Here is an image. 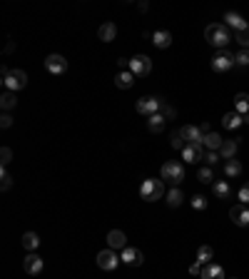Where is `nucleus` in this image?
<instances>
[{
    "label": "nucleus",
    "instance_id": "obj_5",
    "mask_svg": "<svg viewBox=\"0 0 249 279\" xmlns=\"http://www.w3.org/2000/svg\"><path fill=\"white\" fill-rule=\"evenodd\" d=\"M237 63H234V53H229V50H219V53H214V58H212V70L214 73H227V70H232Z\"/></svg>",
    "mask_w": 249,
    "mask_h": 279
},
{
    "label": "nucleus",
    "instance_id": "obj_37",
    "mask_svg": "<svg viewBox=\"0 0 249 279\" xmlns=\"http://www.w3.org/2000/svg\"><path fill=\"white\" fill-rule=\"evenodd\" d=\"M192 207L199 209V212H204V209H207V197H204V194H194V197H192Z\"/></svg>",
    "mask_w": 249,
    "mask_h": 279
},
{
    "label": "nucleus",
    "instance_id": "obj_26",
    "mask_svg": "<svg viewBox=\"0 0 249 279\" xmlns=\"http://www.w3.org/2000/svg\"><path fill=\"white\" fill-rule=\"evenodd\" d=\"M234 110H237L239 115H247V112H249V95H247V93L234 95Z\"/></svg>",
    "mask_w": 249,
    "mask_h": 279
},
{
    "label": "nucleus",
    "instance_id": "obj_13",
    "mask_svg": "<svg viewBox=\"0 0 249 279\" xmlns=\"http://www.w3.org/2000/svg\"><path fill=\"white\" fill-rule=\"evenodd\" d=\"M182 160L189 162V165L202 162V160H204V150H202V145H187V147L182 150Z\"/></svg>",
    "mask_w": 249,
    "mask_h": 279
},
{
    "label": "nucleus",
    "instance_id": "obj_42",
    "mask_svg": "<svg viewBox=\"0 0 249 279\" xmlns=\"http://www.w3.org/2000/svg\"><path fill=\"white\" fill-rule=\"evenodd\" d=\"M13 125V117H10V112H3V117H0V127L3 130H8Z\"/></svg>",
    "mask_w": 249,
    "mask_h": 279
},
{
    "label": "nucleus",
    "instance_id": "obj_31",
    "mask_svg": "<svg viewBox=\"0 0 249 279\" xmlns=\"http://www.w3.org/2000/svg\"><path fill=\"white\" fill-rule=\"evenodd\" d=\"M38 244H40V237H38L35 232H25V234H23V247H25L28 252H35Z\"/></svg>",
    "mask_w": 249,
    "mask_h": 279
},
{
    "label": "nucleus",
    "instance_id": "obj_45",
    "mask_svg": "<svg viewBox=\"0 0 249 279\" xmlns=\"http://www.w3.org/2000/svg\"><path fill=\"white\" fill-rule=\"evenodd\" d=\"M199 130H202V135H209V132H212V130H209V122H202Z\"/></svg>",
    "mask_w": 249,
    "mask_h": 279
},
{
    "label": "nucleus",
    "instance_id": "obj_39",
    "mask_svg": "<svg viewBox=\"0 0 249 279\" xmlns=\"http://www.w3.org/2000/svg\"><path fill=\"white\" fill-rule=\"evenodd\" d=\"M234 63L242 65V68H247V65H249V50H239V53L234 55Z\"/></svg>",
    "mask_w": 249,
    "mask_h": 279
},
{
    "label": "nucleus",
    "instance_id": "obj_3",
    "mask_svg": "<svg viewBox=\"0 0 249 279\" xmlns=\"http://www.w3.org/2000/svg\"><path fill=\"white\" fill-rule=\"evenodd\" d=\"M160 175H162V180H165V182L177 185V182H182V180H184V167H182L177 160H169V162H165V165H162Z\"/></svg>",
    "mask_w": 249,
    "mask_h": 279
},
{
    "label": "nucleus",
    "instance_id": "obj_16",
    "mask_svg": "<svg viewBox=\"0 0 249 279\" xmlns=\"http://www.w3.org/2000/svg\"><path fill=\"white\" fill-rule=\"evenodd\" d=\"M152 43H155V48L167 50V48L172 45V33H169V30H155V33H152Z\"/></svg>",
    "mask_w": 249,
    "mask_h": 279
},
{
    "label": "nucleus",
    "instance_id": "obj_18",
    "mask_svg": "<svg viewBox=\"0 0 249 279\" xmlns=\"http://www.w3.org/2000/svg\"><path fill=\"white\" fill-rule=\"evenodd\" d=\"M199 277H202V279H224V269H222L219 264L209 262V264L202 267V274H199Z\"/></svg>",
    "mask_w": 249,
    "mask_h": 279
},
{
    "label": "nucleus",
    "instance_id": "obj_22",
    "mask_svg": "<svg viewBox=\"0 0 249 279\" xmlns=\"http://www.w3.org/2000/svg\"><path fill=\"white\" fill-rule=\"evenodd\" d=\"M212 189H214V197H219V199H229L232 197V187H229L227 180H217L212 185Z\"/></svg>",
    "mask_w": 249,
    "mask_h": 279
},
{
    "label": "nucleus",
    "instance_id": "obj_6",
    "mask_svg": "<svg viewBox=\"0 0 249 279\" xmlns=\"http://www.w3.org/2000/svg\"><path fill=\"white\" fill-rule=\"evenodd\" d=\"M130 73H132L135 78H147V75L152 73V60H150L147 55H135V58H130Z\"/></svg>",
    "mask_w": 249,
    "mask_h": 279
},
{
    "label": "nucleus",
    "instance_id": "obj_36",
    "mask_svg": "<svg viewBox=\"0 0 249 279\" xmlns=\"http://www.w3.org/2000/svg\"><path fill=\"white\" fill-rule=\"evenodd\" d=\"M160 112H162L165 120H174V117H177V110H174L172 105H167L165 100H162V110H160Z\"/></svg>",
    "mask_w": 249,
    "mask_h": 279
},
{
    "label": "nucleus",
    "instance_id": "obj_21",
    "mask_svg": "<svg viewBox=\"0 0 249 279\" xmlns=\"http://www.w3.org/2000/svg\"><path fill=\"white\" fill-rule=\"evenodd\" d=\"M212 259H214V249H212L209 244H199V249H197V259H194V262H197L199 267H204V264H209Z\"/></svg>",
    "mask_w": 249,
    "mask_h": 279
},
{
    "label": "nucleus",
    "instance_id": "obj_41",
    "mask_svg": "<svg viewBox=\"0 0 249 279\" xmlns=\"http://www.w3.org/2000/svg\"><path fill=\"white\" fill-rule=\"evenodd\" d=\"M3 182H0V187H3V192H8L10 187H13V177L8 175V170H3V177H0Z\"/></svg>",
    "mask_w": 249,
    "mask_h": 279
},
{
    "label": "nucleus",
    "instance_id": "obj_1",
    "mask_svg": "<svg viewBox=\"0 0 249 279\" xmlns=\"http://www.w3.org/2000/svg\"><path fill=\"white\" fill-rule=\"evenodd\" d=\"M204 40H207L209 45L224 50V48L232 43V33H229L227 25H222V23H212V25L204 28Z\"/></svg>",
    "mask_w": 249,
    "mask_h": 279
},
{
    "label": "nucleus",
    "instance_id": "obj_19",
    "mask_svg": "<svg viewBox=\"0 0 249 279\" xmlns=\"http://www.w3.org/2000/svg\"><path fill=\"white\" fill-rule=\"evenodd\" d=\"M132 85H135V75H132L130 70H122V73L115 75V88H120V90H130Z\"/></svg>",
    "mask_w": 249,
    "mask_h": 279
},
{
    "label": "nucleus",
    "instance_id": "obj_17",
    "mask_svg": "<svg viewBox=\"0 0 249 279\" xmlns=\"http://www.w3.org/2000/svg\"><path fill=\"white\" fill-rule=\"evenodd\" d=\"M97 38H100L102 43H112V40L117 38V25H115V23H102L100 30H97Z\"/></svg>",
    "mask_w": 249,
    "mask_h": 279
},
{
    "label": "nucleus",
    "instance_id": "obj_12",
    "mask_svg": "<svg viewBox=\"0 0 249 279\" xmlns=\"http://www.w3.org/2000/svg\"><path fill=\"white\" fill-rule=\"evenodd\" d=\"M229 217H232V222H234L237 227H249V207L234 204V207L229 209Z\"/></svg>",
    "mask_w": 249,
    "mask_h": 279
},
{
    "label": "nucleus",
    "instance_id": "obj_25",
    "mask_svg": "<svg viewBox=\"0 0 249 279\" xmlns=\"http://www.w3.org/2000/svg\"><path fill=\"white\" fill-rule=\"evenodd\" d=\"M222 142H224V140H222L217 132H209V135H204V140H202V147H207V150H217V152H219Z\"/></svg>",
    "mask_w": 249,
    "mask_h": 279
},
{
    "label": "nucleus",
    "instance_id": "obj_32",
    "mask_svg": "<svg viewBox=\"0 0 249 279\" xmlns=\"http://www.w3.org/2000/svg\"><path fill=\"white\" fill-rule=\"evenodd\" d=\"M234 40H237V43H239V45H242V48L247 50V48H249V25L239 28V30L234 33Z\"/></svg>",
    "mask_w": 249,
    "mask_h": 279
},
{
    "label": "nucleus",
    "instance_id": "obj_29",
    "mask_svg": "<svg viewBox=\"0 0 249 279\" xmlns=\"http://www.w3.org/2000/svg\"><path fill=\"white\" fill-rule=\"evenodd\" d=\"M165 122H167V120L162 117V112L147 117V127H150V132H162V130H165Z\"/></svg>",
    "mask_w": 249,
    "mask_h": 279
},
{
    "label": "nucleus",
    "instance_id": "obj_14",
    "mask_svg": "<svg viewBox=\"0 0 249 279\" xmlns=\"http://www.w3.org/2000/svg\"><path fill=\"white\" fill-rule=\"evenodd\" d=\"M120 259H122L125 264H130V267H140V264L145 262V257H142V252H140L137 247H125Z\"/></svg>",
    "mask_w": 249,
    "mask_h": 279
},
{
    "label": "nucleus",
    "instance_id": "obj_33",
    "mask_svg": "<svg viewBox=\"0 0 249 279\" xmlns=\"http://www.w3.org/2000/svg\"><path fill=\"white\" fill-rule=\"evenodd\" d=\"M197 180H199L202 185H209V182L214 180V172H212V167H199V170H197Z\"/></svg>",
    "mask_w": 249,
    "mask_h": 279
},
{
    "label": "nucleus",
    "instance_id": "obj_43",
    "mask_svg": "<svg viewBox=\"0 0 249 279\" xmlns=\"http://www.w3.org/2000/svg\"><path fill=\"white\" fill-rule=\"evenodd\" d=\"M117 68H120V73H122V70H130V60H127V58H120V60H117Z\"/></svg>",
    "mask_w": 249,
    "mask_h": 279
},
{
    "label": "nucleus",
    "instance_id": "obj_30",
    "mask_svg": "<svg viewBox=\"0 0 249 279\" xmlns=\"http://www.w3.org/2000/svg\"><path fill=\"white\" fill-rule=\"evenodd\" d=\"M182 202H184L182 189H179V187H172V189L167 192V204H169V207H179Z\"/></svg>",
    "mask_w": 249,
    "mask_h": 279
},
{
    "label": "nucleus",
    "instance_id": "obj_7",
    "mask_svg": "<svg viewBox=\"0 0 249 279\" xmlns=\"http://www.w3.org/2000/svg\"><path fill=\"white\" fill-rule=\"evenodd\" d=\"M120 262H122V259L117 257V252H115V249H110V247H107V249H102V252L97 254V267H100V269H105V272L117 269V264H120Z\"/></svg>",
    "mask_w": 249,
    "mask_h": 279
},
{
    "label": "nucleus",
    "instance_id": "obj_15",
    "mask_svg": "<svg viewBox=\"0 0 249 279\" xmlns=\"http://www.w3.org/2000/svg\"><path fill=\"white\" fill-rule=\"evenodd\" d=\"M107 247L110 249H125L127 247V237H125V232H120V229H112V232H107Z\"/></svg>",
    "mask_w": 249,
    "mask_h": 279
},
{
    "label": "nucleus",
    "instance_id": "obj_27",
    "mask_svg": "<svg viewBox=\"0 0 249 279\" xmlns=\"http://www.w3.org/2000/svg\"><path fill=\"white\" fill-rule=\"evenodd\" d=\"M219 155H222V160H232L237 155V142L234 140H224L222 147H219Z\"/></svg>",
    "mask_w": 249,
    "mask_h": 279
},
{
    "label": "nucleus",
    "instance_id": "obj_2",
    "mask_svg": "<svg viewBox=\"0 0 249 279\" xmlns=\"http://www.w3.org/2000/svg\"><path fill=\"white\" fill-rule=\"evenodd\" d=\"M165 194V180H145L140 185V197L145 202H155V199H162Z\"/></svg>",
    "mask_w": 249,
    "mask_h": 279
},
{
    "label": "nucleus",
    "instance_id": "obj_23",
    "mask_svg": "<svg viewBox=\"0 0 249 279\" xmlns=\"http://www.w3.org/2000/svg\"><path fill=\"white\" fill-rule=\"evenodd\" d=\"M224 175H227L229 180H232V177H239V175H242V162L234 160V157H232V160H224Z\"/></svg>",
    "mask_w": 249,
    "mask_h": 279
},
{
    "label": "nucleus",
    "instance_id": "obj_35",
    "mask_svg": "<svg viewBox=\"0 0 249 279\" xmlns=\"http://www.w3.org/2000/svg\"><path fill=\"white\" fill-rule=\"evenodd\" d=\"M222 160V155L217 152V150H207L204 152V162H207V167H212V165H217Z\"/></svg>",
    "mask_w": 249,
    "mask_h": 279
},
{
    "label": "nucleus",
    "instance_id": "obj_28",
    "mask_svg": "<svg viewBox=\"0 0 249 279\" xmlns=\"http://www.w3.org/2000/svg\"><path fill=\"white\" fill-rule=\"evenodd\" d=\"M224 25H227V28H234V33H237V30L244 28L247 23L242 20V15H237V13H227V15H224Z\"/></svg>",
    "mask_w": 249,
    "mask_h": 279
},
{
    "label": "nucleus",
    "instance_id": "obj_24",
    "mask_svg": "<svg viewBox=\"0 0 249 279\" xmlns=\"http://www.w3.org/2000/svg\"><path fill=\"white\" fill-rule=\"evenodd\" d=\"M15 105H18V97H15V93L5 90V93H3V97H0V107H3V112H10V110H15Z\"/></svg>",
    "mask_w": 249,
    "mask_h": 279
},
{
    "label": "nucleus",
    "instance_id": "obj_9",
    "mask_svg": "<svg viewBox=\"0 0 249 279\" xmlns=\"http://www.w3.org/2000/svg\"><path fill=\"white\" fill-rule=\"evenodd\" d=\"M3 85H5V90H10V93L23 90V88L28 85V75H25V70H13V73L3 80Z\"/></svg>",
    "mask_w": 249,
    "mask_h": 279
},
{
    "label": "nucleus",
    "instance_id": "obj_34",
    "mask_svg": "<svg viewBox=\"0 0 249 279\" xmlns=\"http://www.w3.org/2000/svg\"><path fill=\"white\" fill-rule=\"evenodd\" d=\"M237 199H239V204H249V182H244L239 189H237Z\"/></svg>",
    "mask_w": 249,
    "mask_h": 279
},
{
    "label": "nucleus",
    "instance_id": "obj_44",
    "mask_svg": "<svg viewBox=\"0 0 249 279\" xmlns=\"http://www.w3.org/2000/svg\"><path fill=\"white\" fill-rule=\"evenodd\" d=\"M189 274H202V267H199V264L194 262V264L189 267Z\"/></svg>",
    "mask_w": 249,
    "mask_h": 279
},
{
    "label": "nucleus",
    "instance_id": "obj_10",
    "mask_svg": "<svg viewBox=\"0 0 249 279\" xmlns=\"http://www.w3.org/2000/svg\"><path fill=\"white\" fill-rule=\"evenodd\" d=\"M179 135H182V140H184L187 145H202V140H204L199 125H184V127L179 130Z\"/></svg>",
    "mask_w": 249,
    "mask_h": 279
},
{
    "label": "nucleus",
    "instance_id": "obj_46",
    "mask_svg": "<svg viewBox=\"0 0 249 279\" xmlns=\"http://www.w3.org/2000/svg\"><path fill=\"white\" fill-rule=\"evenodd\" d=\"M242 120H244V125H249V112H247V115H242Z\"/></svg>",
    "mask_w": 249,
    "mask_h": 279
},
{
    "label": "nucleus",
    "instance_id": "obj_40",
    "mask_svg": "<svg viewBox=\"0 0 249 279\" xmlns=\"http://www.w3.org/2000/svg\"><path fill=\"white\" fill-rule=\"evenodd\" d=\"M169 145H172L174 150H179V152H182V150L187 147V142L182 140V135H179V132H177V135H172V142H169Z\"/></svg>",
    "mask_w": 249,
    "mask_h": 279
},
{
    "label": "nucleus",
    "instance_id": "obj_8",
    "mask_svg": "<svg viewBox=\"0 0 249 279\" xmlns=\"http://www.w3.org/2000/svg\"><path fill=\"white\" fill-rule=\"evenodd\" d=\"M45 70H48L50 75H65V73H68V60H65L63 55L53 53V55L45 58Z\"/></svg>",
    "mask_w": 249,
    "mask_h": 279
},
{
    "label": "nucleus",
    "instance_id": "obj_38",
    "mask_svg": "<svg viewBox=\"0 0 249 279\" xmlns=\"http://www.w3.org/2000/svg\"><path fill=\"white\" fill-rule=\"evenodd\" d=\"M0 157H3V160H0V165H3V170L10 165V160H13V150L10 147H3V150H0Z\"/></svg>",
    "mask_w": 249,
    "mask_h": 279
},
{
    "label": "nucleus",
    "instance_id": "obj_11",
    "mask_svg": "<svg viewBox=\"0 0 249 279\" xmlns=\"http://www.w3.org/2000/svg\"><path fill=\"white\" fill-rule=\"evenodd\" d=\"M23 269H25V274H30V277H38V274L43 272V259H40L35 252H30V254L23 259Z\"/></svg>",
    "mask_w": 249,
    "mask_h": 279
},
{
    "label": "nucleus",
    "instance_id": "obj_4",
    "mask_svg": "<svg viewBox=\"0 0 249 279\" xmlns=\"http://www.w3.org/2000/svg\"><path fill=\"white\" fill-rule=\"evenodd\" d=\"M135 110L142 115V117H152V115H160L162 110V97H140Z\"/></svg>",
    "mask_w": 249,
    "mask_h": 279
},
{
    "label": "nucleus",
    "instance_id": "obj_20",
    "mask_svg": "<svg viewBox=\"0 0 249 279\" xmlns=\"http://www.w3.org/2000/svg\"><path fill=\"white\" fill-rule=\"evenodd\" d=\"M239 125H244V120H242V115L234 110V112H227L224 117H222V127L224 130H237Z\"/></svg>",
    "mask_w": 249,
    "mask_h": 279
}]
</instances>
